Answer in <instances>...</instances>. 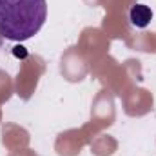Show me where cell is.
I'll return each mask as SVG.
<instances>
[{"instance_id":"6da1fadb","label":"cell","mask_w":156,"mask_h":156,"mask_svg":"<svg viewBox=\"0 0 156 156\" xmlns=\"http://www.w3.org/2000/svg\"><path fill=\"white\" fill-rule=\"evenodd\" d=\"M47 18L45 0H0V37L13 42L33 38Z\"/></svg>"},{"instance_id":"7a4b0ae2","label":"cell","mask_w":156,"mask_h":156,"mask_svg":"<svg viewBox=\"0 0 156 156\" xmlns=\"http://www.w3.org/2000/svg\"><path fill=\"white\" fill-rule=\"evenodd\" d=\"M153 20V9L149 5L144 4H134L129 11V22L131 26L138 27V29H145Z\"/></svg>"}]
</instances>
